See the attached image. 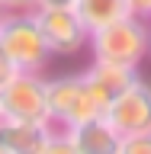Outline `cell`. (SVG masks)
I'll list each match as a JSON object with an SVG mask.
<instances>
[{
  "label": "cell",
  "mask_w": 151,
  "mask_h": 154,
  "mask_svg": "<svg viewBox=\"0 0 151 154\" xmlns=\"http://www.w3.org/2000/svg\"><path fill=\"white\" fill-rule=\"evenodd\" d=\"M87 48H90L93 61H106V64L138 71L142 61L148 58V19L129 13V16L116 19L109 26H100L90 32Z\"/></svg>",
  "instance_id": "cell-1"
},
{
  "label": "cell",
  "mask_w": 151,
  "mask_h": 154,
  "mask_svg": "<svg viewBox=\"0 0 151 154\" xmlns=\"http://www.w3.org/2000/svg\"><path fill=\"white\" fill-rule=\"evenodd\" d=\"M0 48L7 61L23 74H42L52 61V51L45 45V35L39 29L36 10L26 13H0Z\"/></svg>",
  "instance_id": "cell-2"
},
{
  "label": "cell",
  "mask_w": 151,
  "mask_h": 154,
  "mask_svg": "<svg viewBox=\"0 0 151 154\" xmlns=\"http://www.w3.org/2000/svg\"><path fill=\"white\" fill-rule=\"evenodd\" d=\"M45 109L52 128H68V125L103 116V109L93 103V96L84 84V74L45 77Z\"/></svg>",
  "instance_id": "cell-3"
},
{
  "label": "cell",
  "mask_w": 151,
  "mask_h": 154,
  "mask_svg": "<svg viewBox=\"0 0 151 154\" xmlns=\"http://www.w3.org/2000/svg\"><path fill=\"white\" fill-rule=\"evenodd\" d=\"M103 122L116 135L151 132V80L135 74L122 93L109 100V106L103 109Z\"/></svg>",
  "instance_id": "cell-4"
},
{
  "label": "cell",
  "mask_w": 151,
  "mask_h": 154,
  "mask_svg": "<svg viewBox=\"0 0 151 154\" xmlns=\"http://www.w3.org/2000/svg\"><path fill=\"white\" fill-rule=\"evenodd\" d=\"M0 109L3 119L19 122H48L45 109V77L42 74H16L0 87Z\"/></svg>",
  "instance_id": "cell-5"
},
{
  "label": "cell",
  "mask_w": 151,
  "mask_h": 154,
  "mask_svg": "<svg viewBox=\"0 0 151 154\" xmlns=\"http://www.w3.org/2000/svg\"><path fill=\"white\" fill-rule=\"evenodd\" d=\"M36 19H39V29H42L52 55L71 58L87 48L90 32L71 7H36Z\"/></svg>",
  "instance_id": "cell-6"
},
{
  "label": "cell",
  "mask_w": 151,
  "mask_h": 154,
  "mask_svg": "<svg viewBox=\"0 0 151 154\" xmlns=\"http://www.w3.org/2000/svg\"><path fill=\"white\" fill-rule=\"evenodd\" d=\"M135 74H138V71H132V67L106 64V61H90V67L84 71V84H87V90H90V96H93V103L100 106V109H106L109 100H116V96L122 93Z\"/></svg>",
  "instance_id": "cell-7"
},
{
  "label": "cell",
  "mask_w": 151,
  "mask_h": 154,
  "mask_svg": "<svg viewBox=\"0 0 151 154\" xmlns=\"http://www.w3.org/2000/svg\"><path fill=\"white\" fill-rule=\"evenodd\" d=\"M52 125L48 122H19V119H0V144L7 154H42Z\"/></svg>",
  "instance_id": "cell-8"
},
{
  "label": "cell",
  "mask_w": 151,
  "mask_h": 154,
  "mask_svg": "<svg viewBox=\"0 0 151 154\" xmlns=\"http://www.w3.org/2000/svg\"><path fill=\"white\" fill-rule=\"evenodd\" d=\"M64 135L71 138L77 154H116V148H119V135L103 122V116L77 122V125H68Z\"/></svg>",
  "instance_id": "cell-9"
},
{
  "label": "cell",
  "mask_w": 151,
  "mask_h": 154,
  "mask_svg": "<svg viewBox=\"0 0 151 154\" xmlns=\"http://www.w3.org/2000/svg\"><path fill=\"white\" fill-rule=\"evenodd\" d=\"M71 10L87 26V32H93L100 26H109V23H116V19H122V16L132 13L129 0H74Z\"/></svg>",
  "instance_id": "cell-10"
},
{
  "label": "cell",
  "mask_w": 151,
  "mask_h": 154,
  "mask_svg": "<svg viewBox=\"0 0 151 154\" xmlns=\"http://www.w3.org/2000/svg\"><path fill=\"white\" fill-rule=\"evenodd\" d=\"M116 154H151V132L119 135V148H116Z\"/></svg>",
  "instance_id": "cell-11"
},
{
  "label": "cell",
  "mask_w": 151,
  "mask_h": 154,
  "mask_svg": "<svg viewBox=\"0 0 151 154\" xmlns=\"http://www.w3.org/2000/svg\"><path fill=\"white\" fill-rule=\"evenodd\" d=\"M42 154H77V151H74V144H71V138L64 135V128H52Z\"/></svg>",
  "instance_id": "cell-12"
},
{
  "label": "cell",
  "mask_w": 151,
  "mask_h": 154,
  "mask_svg": "<svg viewBox=\"0 0 151 154\" xmlns=\"http://www.w3.org/2000/svg\"><path fill=\"white\" fill-rule=\"evenodd\" d=\"M39 0H0V13H26V10H36Z\"/></svg>",
  "instance_id": "cell-13"
},
{
  "label": "cell",
  "mask_w": 151,
  "mask_h": 154,
  "mask_svg": "<svg viewBox=\"0 0 151 154\" xmlns=\"http://www.w3.org/2000/svg\"><path fill=\"white\" fill-rule=\"evenodd\" d=\"M129 7H132V13H135V16L151 19V0H129Z\"/></svg>",
  "instance_id": "cell-14"
},
{
  "label": "cell",
  "mask_w": 151,
  "mask_h": 154,
  "mask_svg": "<svg viewBox=\"0 0 151 154\" xmlns=\"http://www.w3.org/2000/svg\"><path fill=\"white\" fill-rule=\"evenodd\" d=\"M13 74H16V67H13V64L7 61V55H3V48H0V87L7 84V80H10Z\"/></svg>",
  "instance_id": "cell-15"
},
{
  "label": "cell",
  "mask_w": 151,
  "mask_h": 154,
  "mask_svg": "<svg viewBox=\"0 0 151 154\" xmlns=\"http://www.w3.org/2000/svg\"><path fill=\"white\" fill-rule=\"evenodd\" d=\"M39 7H74V0H39Z\"/></svg>",
  "instance_id": "cell-16"
},
{
  "label": "cell",
  "mask_w": 151,
  "mask_h": 154,
  "mask_svg": "<svg viewBox=\"0 0 151 154\" xmlns=\"http://www.w3.org/2000/svg\"><path fill=\"white\" fill-rule=\"evenodd\" d=\"M148 55H151V19H148Z\"/></svg>",
  "instance_id": "cell-17"
},
{
  "label": "cell",
  "mask_w": 151,
  "mask_h": 154,
  "mask_svg": "<svg viewBox=\"0 0 151 154\" xmlns=\"http://www.w3.org/2000/svg\"><path fill=\"white\" fill-rule=\"evenodd\" d=\"M0 154H7V148H3V144H0Z\"/></svg>",
  "instance_id": "cell-18"
},
{
  "label": "cell",
  "mask_w": 151,
  "mask_h": 154,
  "mask_svg": "<svg viewBox=\"0 0 151 154\" xmlns=\"http://www.w3.org/2000/svg\"><path fill=\"white\" fill-rule=\"evenodd\" d=\"M0 119H3V109H0Z\"/></svg>",
  "instance_id": "cell-19"
}]
</instances>
